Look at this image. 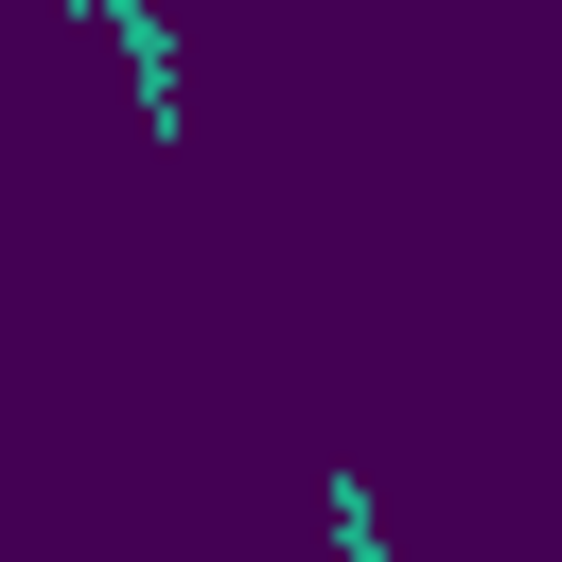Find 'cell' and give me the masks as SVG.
<instances>
[{
  "label": "cell",
  "mask_w": 562,
  "mask_h": 562,
  "mask_svg": "<svg viewBox=\"0 0 562 562\" xmlns=\"http://www.w3.org/2000/svg\"><path fill=\"white\" fill-rule=\"evenodd\" d=\"M334 544H351V562H386V544H369V492H334Z\"/></svg>",
  "instance_id": "1"
}]
</instances>
